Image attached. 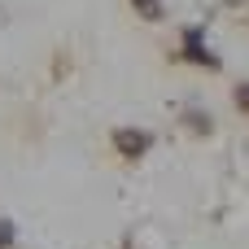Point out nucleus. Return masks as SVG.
<instances>
[{
    "mask_svg": "<svg viewBox=\"0 0 249 249\" xmlns=\"http://www.w3.org/2000/svg\"><path fill=\"white\" fill-rule=\"evenodd\" d=\"M4 245H13V223L9 219H0V249Z\"/></svg>",
    "mask_w": 249,
    "mask_h": 249,
    "instance_id": "nucleus-4",
    "label": "nucleus"
},
{
    "mask_svg": "<svg viewBox=\"0 0 249 249\" xmlns=\"http://www.w3.org/2000/svg\"><path fill=\"white\" fill-rule=\"evenodd\" d=\"M184 57H193V61H201V66H219V57L206 48V31H201V26L184 31Z\"/></svg>",
    "mask_w": 249,
    "mask_h": 249,
    "instance_id": "nucleus-1",
    "label": "nucleus"
},
{
    "mask_svg": "<svg viewBox=\"0 0 249 249\" xmlns=\"http://www.w3.org/2000/svg\"><path fill=\"white\" fill-rule=\"evenodd\" d=\"M114 144H118V153L140 158V153H149L153 136H149V131H131V127H123V131H114Z\"/></svg>",
    "mask_w": 249,
    "mask_h": 249,
    "instance_id": "nucleus-2",
    "label": "nucleus"
},
{
    "mask_svg": "<svg viewBox=\"0 0 249 249\" xmlns=\"http://www.w3.org/2000/svg\"><path fill=\"white\" fill-rule=\"evenodd\" d=\"M131 4H136L144 18H162V0H131Z\"/></svg>",
    "mask_w": 249,
    "mask_h": 249,
    "instance_id": "nucleus-3",
    "label": "nucleus"
},
{
    "mask_svg": "<svg viewBox=\"0 0 249 249\" xmlns=\"http://www.w3.org/2000/svg\"><path fill=\"white\" fill-rule=\"evenodd\" d=\"M236 105H241V109H249V83H241V88H236Z\"/></svg>",
    "mask_w": 249,
    "mask_h": 249,
    "instance_id": "nucleus-5",
    "label": "nucleus"
}]
</instances>
